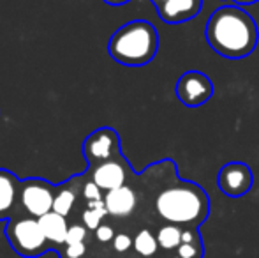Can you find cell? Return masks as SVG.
<instances>
[{
	"label": "cell",
	"instance_id": "ac0fdd59",
	"mask_svg": "<svg viewBox=\"0 0 259 258\" xmlns=\"http://www.w3.org/2000/svg\"><path fill=\"white\" fill-rule=\"evenodd\" d=\"M133 248L136 249L138 255L141 256H154L159 249V242H157V235L152 234L148 228H143L136 234L134 237Z\"/></svg>",
	"mask_w": 259,
	"mask_h": 258
},
{
	"label": "cell",
	"instance_id": "6da1fadb",
	"mask_svg": "<svg viewBox=\"0 0 259 258\" xmlns=\"http://www.w3.org/2000/svg\"><path fill=\"white\" fill-rule=\"evenodd\" d=\"M206 43L215 53L229 60H242L256 50L259 28L245 7L228 4L210 14L205 27Z\"/></svg>",
	"mask_w": 259,
	"mask_h": 258
},
{
	"label": "cell",
	"instance_id": "7c38bea8",
	"mask_svg": "<svg viewBox=\"0 0 259 258\" xmlns=\"http://www.w3.org/2000/svg\"><path fill=\"white\" fill-rule=\"evenodd\" d=\"M20 182L21 180L14 173L0 168V221L9 219L20 200Z\"/></svg>",
	"mask_w": 259,
	"mask_h": 258
},
{
	"label": "cell",
	"instance_id": "cb8c5ba5",
	"mask_svg": "<svg viewBox=\"0 0 259 258\" xmlns=\"http://www.w3.org/2000/svg\"><path fill=\"white\" fill-rule=\"evenodd\" d=\"M104 4H108V6H125V4H129L131 0H103Z\"/></svg>",
	"mask_w": 259,
	"mask_h": 258
},
{
	"label": "cell",
	"instance_id": "52a82bcc",
	"mask_svg": "<svg viewBox=\"0 0 259 258\" xmlns=\"http://www.w3.org/2000/svg\"><path fill=\"white\" fill-rule=\"evenodd\" d=\"M83 154L89 161V166H96L99 163L122 156L118 133L113 128L96 129L87 136L85 143H83Z\"/></svg>",
	"mask_w": 259,
	"mask_h": 258
},
{
	"label": "cell",
	"instance_id": "2e32d148",
	"mask_svg": "<svg viewBox=\"0 0 259 258\" xmlns=\"http://www.w3.org/2000/svg\"><path fill=\"white\" fill-rule=\"evenodd\" d=\"M76 202V193L71 188V182H64L57 188V195H55V202H53V210L62 216L67 217L71 214L72 207Z\"/></svg>",
	"mask_w": 259,
	"mask_h": 258
},
{
	"label": "cell",
	"instance_id": "7402d4cb",
	"mask_svg": "<svg viewBox=\"0 0 259 258\" xmlns=\"http://www.w3.org/2000/svg\"><path fill=\"white\" fill-rule=\"evenodd\" d=\"M115 235H116L115 230H113V227H109V225H101V227L96 230V237H97V241H101V242L113 241Z\"/></svg>",
	"mask_w": 259,
	"mask_h": 258
},
{
	"label": "cell",
	"instance_id": "9a60e30c",
	"mask_svg": "<svg viewBox=\"0 0 259 258\" xmlns=\"http://www.w3.org/2000/svg\"><path fill=\"white\" fill-rule=\"evenodd\" d=\"M182 230L184 228L178 227V225H164L157 232V242H159V248H162L164 251H177V248L182 242Z\"/></svg>",
	"mask_w": 259,
	"mask_h": 258
},
{
	"label": "cell",
	"instance_id": "d4e9b609",
	"mask_svg": "<svg viewBox=\"0 0 259 258\" xmlns=\"http://www.w3.org/2000/svg\"><path fill=\"white\" fill-rule=\"evenodd\" d=\"M231 2H235L236 6H242V7H245V6H252V4L259 2V0H231Z\"/></svg>",
	"mask_w": 259,
	"mask_h": 258
},
{
	"label": "cell",
	"instance_id": "e0dca14e",
	"mask_svg": "<svg viewBox=\"0 0 259 258\" xmlns=\"http://www.w3.org/2000/svg\"><path fill=\"white\" fill-rule=\"evenodd\" d=\"M106 216H108V209H106L104 200H92V202H89V207L81 214L85 227L94 232L103 225V219Z\"/></svg>",
	"mask_w": 259,
	"mask_h": 258
},
{
	"label": "cell",
	"instance_id": "44dd1931",
	"mask_svg": "<svg viewBox=\"0 0 259 258\" xmlns=\"http://www.w3.org/2000/svg\"><path fill=\"white\" fill-rule=\"evenodd\" d=\"M113 248L118 253H125L127 249H131V246L134 244V239H131L127 234H116L115 239H113Z\"/></svg>",
	"mask_w": 259,
	"mask_h": 258
},
{
	"label": "cell",
	"instance_id": "3957f363",
	"mask_svg": "<svg viewBox=\"0 0 259 258\" xmlns=\"http://www.w3.org/2000/svg\"><path fill=\"white\" fill-rule=\"evenodd\" d=\"M159 50L157 28L147 20H133L109 38L108 53L115 62L141 67L155 59Z\"/></svg>",
	"mask_w": 259,
	"mask_h": 258
},
{
	"label": "cell",
	"instance_id": "277c9868",
	"mask_svg": "<svg viewBox=\"0 0 259 258\" xmlns=\"http://www.w3.org/2000/svg\"><path fill=\"white\" fill-rule=\"evenodd\" d=\"M6 237L11 248L20 256L35 258L48 249V239L42 232L39 219L34 216H18L7 219Z\"/></svg>",
	"mask_w": 259,
	"mask_h": 258
},
{
	"label": "cell",
	"instance_id": "5bb4252c",
	"mask_svg": "<svg viewBox=\"0 0 259 258\" xmlns=\"http://www.w3.org/2000/svg\"><path fill=\"white\" fill-rule=\"evenodd\" d=\"M205 246L199 228L185 227L182 230V242L177 248V258H203Z\"/></svg>",
	"mask_w": 259,
	"mask_h": 258
},
{
	"label": "cell",
	"instance_id": "603a6c76",
	"mask_svg": "<svg viewBox=\"0 0 259 258\" xmlns=\"http://www.w3.org/2000/svg\"><path fill=\"white\" fill-rule=\"evenodd\" d=\"M87 251V246L85 242H76V244H69L65 248V256L67 258H79L83 256Z\"/></svg>",
	"mask_w": 259,
	"mask_h": 258
},
{
	"label": "cell",
	"instance_id": "d6986e66",
	"mask_svg": "<svg viewBox=\"0 0 259 258\" xmlns=\"http://www.w3.org/2000/svg\"><path fill=\"white\" fill-rule=\"evenodd\" d=\"M89 228L85 225H72L67 230V237H65V244H76V242H85Z\"/></svg>",
	"mask_w": 259,
	"mask_h": 258
},
{
	"label": "cell",
	"instance_id": "ba28073f",
	"mask_svg": "<svg viewBox=\"0 0 259 258\" xmlns=\"http://www.w3.org/2000/svg\"><path fill=\"white\" fill-rule=\"evenodd\" d=\"M217 186L229 198H240L254 186V173L249 165L242 161H229L219 170Z\"/></svg>",
	"mask_w": 259,
	"mask_h": 258
},
{
	"label": "cell",
	"instance_id": "4fadbf2b",
	"mask_svg": "<svg viewBox=\"0 0 259 258\" xmlns=\"http://www.w3.org/2000/svg\"><path fill=\"white\" fill-rule=\"evenodd\" d=\"M39 219V225H41L42 232H45L46 239H48V242H52V244H65V237H67V219H65V216H62V214L52 212L45 214V216L37 217Z\"/></svg>",
	"mask_w": 259,
	"mask_h": 258
},
{
	"label": "cell",
	"instance_id": "5b68a950",
	"mask_svg": "<svg viewBox=\"0 0 259 258\" xmlns=\"http://www.w3.org/2000/svg\"><path fill=\"white\" fill-rule=\"evenodd\" d=\"M57 186L42 179H27L20 182V203L28 216L41 217L53 210Z\"/></svg>",
	"mask_w": 259,
	"mask_h": 258
},
{
	"label": "cell",
	"instance_id": "ffe728a7",
	"mask_svg": "<svg viewBox=\"0 0 259 258\" xmlns=\"http://www.w3.org/2000/svg\"><path fill=\"white\" fill-rule=\"evenodd\" d=\"M83 196H85L89 202H92V200H104L103 190H101L94 180H89V182L83 186Z\"/></svg>",
	"mask_w": 259,
	"mask_h": 258
},
{
	"label": "cell",
	"instance_id": "9c48e42d",
	"mask_svg": "<svg viewBox=\"0 0 259 258\" xmlns=\"http://www.w3.org/2000/svg\"><path fill=\"white\" fill-rule=\"evenodd\" d=\"M129 172H133L129 163L123 159V156H118L109 161L90 166V180H94L103 191H111L125 186Z\"/></svg>",
	"mask_w": 259,
	"mask_h": 258
},
{
	"label": "cell",
	"instance_id": "30bf717a",
	"mask_svg": "<svg viewBox=\"0 0 259 258\" xmlns=\"http://www.w3.org/2000/svg\"><path fill=\"white\" fill-rule=\"evenodd\" d=\"M157 14L169 25L191 21L201 13L203 0H152Z\"/></svg>",
	"mask_w": 259,
	"mask_h": 258
},
{
	"label": "cell",
	"instance_id": "7a4b0ae2",
	"mask_svg": "<svg viewBox=\"0 0 259 258\" xmlns=\"http://www.w3.org/2000/svg\"><path fill=\"white\" fill-rule=\"evenodd\" d=\"M155 210L166 223L199 228L210 216V198L196 182L177 179L157 195Z\"/></svg>",
	"mask_w": 259,
	"mask_h": 258
},
{
	"label": "cell",
	"instance_id": "8fae6325",
	"mask_svg": "<svg viewBox=\"0 0 259 258\" xmlns=\"http://www.w3.org/2000/svg\"><path fill=\"white\" fill-rule=\"evenodd\" d=\"M104 203L108 214L113 217H127L134 212L138 205V196L131 186H120L116 190L106 191Z\"/></svg>",
	"mask_w": 259,
	"mask_h": 258
},
{
	"label": "cell",
	"instance_id": "8992f818",
	"mask_svg": "<svg viewBox=\"0 0 259 258\" xmlns=\"http://www.w3.org/2000/svg\"><path fill=\"white\" fill-rule=\"evenodd\" d=\"M177 97L187 108H198L206 104L213 96V82L201 71H185L175 87Z\"/></svg>",
	"mask_w": 259,
	"mask_h": 258
}]
</instances>
